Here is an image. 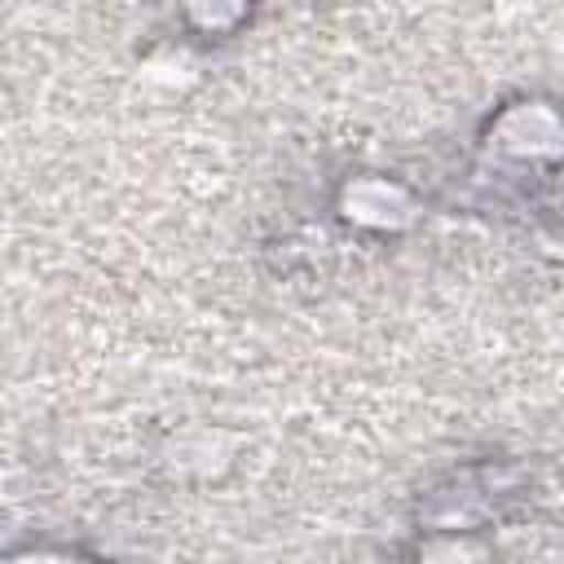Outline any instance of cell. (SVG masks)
Listing matches in <instances>:
<instances>
[{"instance_id":"cell-1","label":"cell","mask_w":564,"mask_h":564,"mask_svg":"<svg viewBox=\"0 0 564 564\" xmlns=\"http://www.w3.org/2000/svg\"><path fill=\"white\" fill-rule=\"evenodd\" d=\"M0 564H106V560H93L79 551H13V555H0Z\"/></svg>"}]
</instances>
